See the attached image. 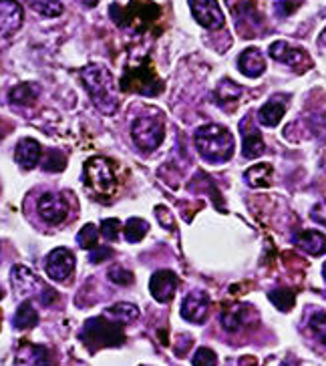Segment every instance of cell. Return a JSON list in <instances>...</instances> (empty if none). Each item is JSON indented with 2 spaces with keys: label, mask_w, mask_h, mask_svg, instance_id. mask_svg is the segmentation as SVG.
I'll use <instances>...</instances> for the list:
<instances>
[{
  "label": "cell",
  "mask_w": 326,
  "mask_h": 366,
  "mask_svg": "<svg viewBox=\"0 0 326 366\" xmlns=\"http://www.w3.org/2000/svg\"><path fill=\"white\" fill-rule=\"evenodd\" d=\"M17 365L19 366H52V354L47 346L39 344H24L17 354Z\"/></svg>",
  "instance_id": "obj_15"
},
{
  "label": "cell",
  "mask_w": 326,
  "mask_h": 366,
  "mask_svg": "<svg viewBox=\"0 0 326 366\" xmlns=\"http://www.w3.org/2000/svg\"><path fill=\"white\" fill-rule=\"evenodd\" d=\"M208 310H210V296L202 290L187 294L184 304H182V316L193 324H202L206 320Z\"/></svg>",
  "instance_id": "obj_12"
},
{
  "label": "cell",
  "mask_w": 326,
  "mask_h": 366,
  "mask_svg": "<svg viewBox=\"0 0 326 366\" xmlns=\"http://www.w3.org/2000/svg\"><path fill=\"white\" fill-rule=\"evenodd\" d=\"M111 256V250L109 248H99V246H95L93 253H91V262L93 264H99V262H103L105 258H109Z\"/></svg>",
  "instance_id": "obj_40"
},
{
  "label": "cell",
  "mask_w": 326,
  "mask_h": 366,
  "mask_svg": "<svg viewBox=\"0 0 326 366\" xmlns=\"http://www.w3.org/2000/svg\"><path fill=\"white\" fill-rule=\"evenodd\" d=\"M26 2L32 10H37L39 15L48 17V19H55L63 12V4L59 0H26Z\"/></svg>",
  "instance_id": "obj_25"
},
{
  "label": "cell",
  "mask_w": 326,
  "mask_h": 366,
  "mask_svg": "<svg viewBox=\"0 0 326 366\" xmlns=\"http://www.w3.org/2000/svg\"><path fill=\"white\" fill-rule=\"evenodd\" d=\"M23 24V8L17 0H0V37H10Z\"/></svg>",
  "instance_id": "obj_14"
},
{
  "label": "cell",
  "mask_w": 326,
  "mask_h": 366,
  "mask_svg": "<svg viewBox=\"0 0 326 366\" xmlns=\"http://www.w3.org/2000/svg\"><path fill=\"white\" fill-rule=\"evenodd\" d=\"M121 91L157 97L163 91V83L149 65H141V67H131L125 70L121 79Z\"/></svg>",
  "instance_id": "obj_5"
},
{
  "label": "cell",
  "mask_w": 326,
  "mask_h": 366,
  "mask_svg": "<svg viewBox=\"0 0 326 366\" xmlns=\"http://www.w3.org/2000/svg\"><path fill=\"white\" fill-rule=\"evenodd\" d=\"M323 274H325V278H326V262H325V266H323Z\"/></svg>",
  "instance_id": "obj_42"
},
{
  "label": "cell",
  "mask_w": 326,
  "mask_h": 366,
  "mask_svg": "<svg viewBox=\"0 0 326 366\" xmlns=\"http://www.w3.org/2000/svg\"><path fill=\"white\" fill-rule=\"evenodd\" d=\"M109 280L119 284V286H131V284H133V274L127 272V270L121 268V266H113V268L109 270Z\"/></svg>",
  "instance_id": "obj_36"
},
{
  "label": "cell",
  "mask_w": 326,
  "mask_h": 366,
  "mask_svg": "<svg viewBox=\"0 0 326 366\" xmlns=\"http://www.w3.org/2000/svg\"><path fill=\"white\" fill-rule=\"evenodd\" d=\"M300 2L303 0H280L278 4H276V10H278L280 17H288V15H292L300 6Z\"/></svg>",
  "instance_id": "obj_37"
},
{
  "label": "cell",
  "mask_w": 326,
  "mask_h": 366,
  "mask_svg": "<svg viewBox=\"0 0 326 366\" xmlns=\"http://www.w3.org/2000/svg\"><path fill=\"white\" fill-rule=\"evenodd\" d=\"M6 133H8V125H6V123H4V121L0 119V139L4 137Z\"/></svg>",
  "instance_id": "obj_41"
},
{
  "label": "cell",
  "mask_w": 326,
  "mask_h": 366,
  "mask_svg": "<svg viewBox=\"0 0 326 366\" xmlns=\"http://www.w3.org/2000/svg\"><path fill=\"white\" fill-rule=\"evenodd\" d=\"M77 242H79V246H81L83 250H91V248H95L97 242H99V229H97V226L87 224L85 228L79 231Z\"/></svg>",
  "instance_id": "obj_31"
},
{
  "label": "cell",
  "mask_w": 326,
  "mask_h": 366,
  "mask_svg": "<svg viewBox=\"0 0 326 366\" xmlns=\"http://www.w3.org/2000/svg\"><path fill=\"white\" fill-rule=\"evenodd\" d=\"M308 326H310L312 334L326 346V312H323V310L314 312V314L310 316Z\"/></svg>",
  "instance_id": "obj_32"
},
{
  "label": "cell",
  "mask_w": 326,
  "mask_h": 366,
  "mask_svg": "<svg viewBox=\"0 0 326 366\" xmlns=\"http://www.w3.org/2000/svg\"><path fill=\"white\" fill-rule=\"evenodd\" d=\"M39 213L41 218L47 222V224H61L67 220V213H69V206L67 202L57 195V193H43L41 200H39Z\"/></svg>",
  "instance_id": "obj_11"
},
{
  "label": "cell",
  "mask_w": 326,
  "mask_h": 366,
  "mask_svg": "<svg viewBox=\"0 0 326 366\" xmlns=\"http://www.w3.org/2000/svg\"><path fill=\"white\" fill-rule=\"evenodd\" d=\"M246 182L252 187H270L272 183V167L268 163H258L246 171Z\"/></svg>",
  "instance_id": "obj_23"
},
{
  "label": "cell",
  "mask_w": 326,
  "mask_h": 366,
  "mask_svg": "<svg viewBox=\"0 0 326 366\" xmlns=\"http://www.w3.org/2000/svg\"><path fill=\"white\" fill-rule=\"evenodd\" d=\"M270 302L282 310V312H288V310H292V306H294V302H296V294L292 292V290H272L270 294Z\"/></svg>",
  "instance_id": "obj_29"
},
{
  "label": "cell",
  "mask_w": 326,
  "mask_h": 366,
  "mask_svg": "<svg viewBox=\"0 0 326 366\" xmlns=\"http://www.w3.org/2000/svg\"><path fill=\"white\" fill-rule=\"evenodd\" d=\"M270 57L276 59L278 63H284V65L292 67V69L306 70L310 67V59H308L306 50L288 45L284 41H278V43H274V45L270 46Z\"/></svg>",
  "instance_id": "obj_9"
},
{
  "label": "cell",
  "mask_w": 326,
  "mask_h": 366,
  "mask_svg": "<svg viewBox=\"0 0 326 366\" xmlns=\"http://www.w3.org/2000/svg\"><path fill=\"white\" fill-rule=\"evenodd\" d=\"M119 231H121V222L115 220V218L101 222V235H105L109 242H115L117 238H119Z\"/></svg>",
  "instance_id": "obj_35"
},
{
  "label": "cell",
  "mask_w": 326,
  "mask_h": 366,
  "mask_svg": "<svg viewBox=\"0 0 326 366\" xmlns=\"http://www.w3.org/2000/svg\"><path fill=\"white\" fill-rule=\"evenodd\" d=\"M133 143L143 151H153L163 143L165 131L160 117H137L131 125Z\"/></svg>",
  "instance_id": "obj_7"
},
{
  "label": "cell",
  "mask_w": 326,
  "mask_h": 366,
  "mask_svg": "<svg viewBox=\"0 0 326 366\" xmlns=\"http://www.w3.org/2000/svg\"><path fill=\"white\" fill-rule=\"evenodd\" d=\"M107 316H111V318H115L117 322H129V320H135L137 316H140V310H137V306H133V304H115V306H111L109 310H107Z\"/></svg>",
  "instance_id": "obj_28"
},
{
  "label": "cell",
  "mask_w": 326,
  "mask_h": 366,
  "mask_svg": "<svg viewBox=\"0 0 326 366\" xmlns=\"http://www.w3.org/2000/svg\"><path fill=\"white\" fill-rule=\"evenodd\" d=\"M81 340L83 344L95 352L99 348L107 346H121L125 343V332H123V322H111L105 316H97L85 322L81 330Z\"/></svg>",
  "instance_id": "obj_3"
},
{
  "label": "cell",
  "mask_w": 326,
  "mask_h": 366,
  "mask_svg": "<svg viewBox=\"0 0 326 366\" xmlns=\"http://www.w3.org/2000/svg\"><path fill=\"white\" fill-rule=\"evenodd\" d=\"M178 284H180V280L171 270H160V272L151 276V280H149L151 296L155 298L157 302L165 304V302H169L173 298L175 290H178Z\"/></svg>",
  "instance_id": "obj_13"
},
{
  "label": "cell",
  "mask_w": 326,
  "mask_h": 366,
  "mask_svg": "<svg viewBox=\"0 0 326 366\" xmlns=\"http://www.w3.org/2000/svg\"><path fill=\"white\" fill-rule=\"evenodd\" d=\"M155 213H157V220H160V224H162L163 228H167V229L173 228V218L169 215L167 207L160 206L157 209H155Z\"/></svg>",
  "instance_id": "obj_39"
},
{
  "label": "cell",
  "mask_w": 326,
  "mask_h": 366,
  "mask_svg": "<svg viewBox=\"0 0 326 366\" xmlns=\"http://www.w3.org/2000/svg\"><path fill=\"white\" fill-rule=\"evenodd\" d=\"M191 15L198 23L210 30L224 26V15L218 0H189Z\"/></svg>",
  "instance_id": "obj_8"
},
{
  "label": "cell",
  "mask_w": 326,
  "mask_h": 366,
  "mask_svg": "<svg viewBox=\"0 0 326 366\" xmlns=\"http://www.w3.org/2000/svg\"><path fill=\"white\" fill-rule=\"evenodd\" d=\"M218 99H220V103L222 105H226V103H236L238 99H240V95H242V89L238 87V85H233L230 79H226V81H222L220 83V87H218Z\"/></svg>",
  "instance_id": "obj_30"
},
{
  "label": "cell",
  "mask_w": 326,
  "mask_h": 366,
  "mask_svg": "<svg viewBox=\"0 0 326 366\" xmlns=\"http://www.w3.org/2000/svg\"><path fill=\"white\" fill-rule=\"evenodd\" d=\"M252 318V308L248 304H236V306H230L226 308L222 314H220V320H222V326L228 330V332H236L240 330L244 324H248Z\"/></svg>",
  "instance_id": "obj_20"
},
{
  "label": "cell",
  "mask_w": 326,
  "mask_h": 366,
  "mask_svg": "<svg viewBox=\"0 0 326 366\" xmlns=\"http://www.w3.org/2000/svg\"><path fill=\"white\" fill-rule=\"evenodd\" d=\"M81 81L91 95L95 107L105 115L117 111V95L113 87V75L101 65H89L81 70Z\"/></svg>",
  "instance_id": "obj_1"
},
{
  "label": "cell",
  "mask_w": 326,
  "mask_h": 366,
  "mask_svg": "<svg viewBox=\"0 0 326 366\" xmlns=\"http://www.w3.org/2000/svg\"><path fill=\"white\" fill-rule=\"evenodd\" d=\"M37 322H39V314H37V310L32 308V304H30V302H23V304L19 306V310H17L15 318H12L15 328H19V330L32 328V326H37Z\"/></svg>",
  "instance_id": "obj_24"
},
{
  "label": "cell",
  "mask_w": 326,
  "mask_h": 366,
  "mask_svg": "<svg viewBox=\"0 0 326 366\" xmlns=\"http://www.w3.org/2000/svg\"><path fill=\"white\" fill-rule=\"evenodd\" d=\"M115 173L107 160L95 157L85 163V183L97 195H111L115 189Z\"/></svg>",
  "instance_id": "obj_6"
},
{
  "label": "cell",
  "mask_w": 326,
  "mask_h": 366,
  "mask_svg": "<svg viewBox=\"0 0 326 366\" xmlns=\"http://www.w3.org/2000/svg\"><path fill=\"white\" fill-rule=\"evenodd\" d=\"M2 296H4V294H2V290H0V300H2Z\"/></svg>",
  "instance_id": "obj_43"
},
{
  "label": "cell",
  "mask_w": 326,
  "mask_h": 366,
  "mask_svg": "<svg viewBox=\"0 0 326 366\" xmlns=\"http://www.w3.org/2000/svg\"><path fill=\"white\" fill-rule=\"evenodd\" d=\"M288 95H274L266 105H262V109L258 111V121L266 127H276L282 117L286 113L288 107Z\"/></svg>",
  "instance_id": "obj_16"
},
{
  "label": "cell",
  "mask_w": 326,
  "mask_h": 366,
  "mask_svg": "<svg viewBox=\"0 0 326 366\" xmlns=\"http://www.w3.org/2000/svg\"><path fill=\"white\" fill-rule=\"evenodd\" d=\"M65 163H67V160H65V155L61 151L50 149V151H47L45 160H43V169L45 171H61L65 167Z\"/></svg>",
  "instance_id": "obj_33"
},
{
  "label": "cell",
  "mask_w": 326,
  "mask_h": 366,
  "mask_svg": "<svg viewBox=\"0 0 326 366\" xmlns=\"http://www.w3.org/2000/svg\"><path fill=\"white\" fill-rule=\"evenodd\" d=\"M238 69L244 77L258 79L266 70V61H264V57L258 48H246L238 59Z\"/></svg>",
  "instance_id": "obj_19"
},
{
  "label": "cell",
  "mask_w": 326,
  "mask_h": 366,
  "mask_svg": "<svg viewBox=\"0 0 326 366\" xmlns=\"http://www.w3.org/2000/svg\"><path fill=\"white\" fill-rule=\"evenodd\" d=\"M195 147L210 163H224L233 155V135L222 125H206L195 131Z\"/></svg>",
  "instance_id": "obj_2"
},
{
  "label": "cell",
  "mask_w": 326,
  "mask_h": 366,
  "mask_svg": "<svg viewBox=\"0 0 326 366\" xmlns=\"http://www.w3.org/2000/svg\"><path fill=\"white\" fill-rule=\"evenodd\" d=\"M191 365L193 366H218V356H215V352H213L211 348L202 346V348H198V352L193 354Z\"/></svg>",
  "instance_id": "obj_34"
},
{
  "label": "cell",
  "mask_w": 326,
  "mask_h": 366,
  "mask_svg": "<svg viewBox=\"0 0 326 366\" xmlns=\"http://www.w3.org/2000/svg\"><path fill=\"white\" fill-rule=\"evenodd\" d=\"M310 218H312V220H314L318 226L326 228V200L318 202L316 206L312 207V213H310Z\"/></svg>",
  "instance_id": "obj_38"
},
{
  "label": "cell",
  "mask_w": 326,
  "mask_h": 366,
  "mask_svg": "<svg viewBox=\"0 0 326 366\" xmlns=\"http://www.w3.org/2000/svg\"><path fill=\"white\" fill-rule=\"evenodd\" d=\"M43 157V147L39 141L30 137H24L19 141L17 145V151H15V160L17 163L24 167V169H32L39 161Z\"/></svg>",
  "instance_id": "obj_18"
},
{
  "label": "cell",
  "mask_w": 326,
  "mask_h": 366,
  "mask_svg": "<svg viewBox=\"0 0 326 366\" xmlns=\"http://www.w3.org/2000/svg\"><path fill=\"white\" fill-rule=\"evenodd\" d=\"M242 149H244V157L246 160H258L266 151L260 131L254 125L250 127V119L242 121Z\"/></svg>",
  "instance_id": "obj_17"
},
{
  "label": "cell",
  "mask_w": 326,
  "mask_h": 366,
  "mask_svg": "<svg viewBox=\"0 0 326 366\" xmlns=\"http://www.w3.org/2000/svg\"><path fill=\"white\" fill-rule=\"evenodd\" d=\"M147 229H149V226H147V222H145V220H140V218H131V220L125 224L123 233H125V240H127V242L135 244V242H141V240L145 238Z\"/></svg>",
  "instance_id": "obj_27"
},
{
  "label": "cell",
  "mask_w": 326,
  "mask_h": 366,
  "mask_svg": "<svg viewBox=\"0 0 326 366\" xmlns=\"http://www.w3.org/2000/svg\"><path fill=\"white\" fill-rule=\"evenodd\" d=\"M111 17L119 26L133 28L140 32L160 19V6L149 0H131L125 8H121L119 4H113Z\"/></svg>",
  "instance_id": "obj_4"
},
{
  "label": "cell",
  "mask_w": 326,
  "mask_h": 366,
  "mask_svg": "<svg viewBox=\"0 0 326 366\" xmlns=\"http://www.w3.org/2000/svg\"><path fill=\"white\" fill-rule=\"evenodd\" d=\"M37 97H39V89H37L35 85H28V83L17 85V87L10 91V101H12L15 105H28V103H32Z\"/></svg>",
  "instance_id": "obj_26"
},
{
  "label": "cell",
  "mask_w": 326,
  "mask_h": 366,
  "mask_svg": "<svg viewBox=\"0 0 326 366\" xmlns=\"http://www.w3.org/2000/svg\"><path fill=\"white\" fill-rule=\"evenodd\" d=\"M10 282H12V286H15V290L19 294H30L35 288L37 290H45L47 288V284H43L37 276L32 274L30 270L23 268V266H17L10 272Z\"/></svg>",
  "instance_id": "obj_21"
},
{
  "label": "cell",
  "mask_w": 326,
  "mask_h": 366,
  "mask_svg": "<svg viewBox=\"0 0 326 366\" xmlns=\"http://www.w3.org/2000/svg\"><path fill=\"white\" fill-rule=\"evenodd\" d=\"M294 244L310 256L326 253V235L323 231H316V229H304L303 233H298L294 238Z\"/></svg>",
  "instance_id": "obj_22"
},
{
  "label": "cell",
  "mask_w": 326,
  "mask_h": 366,
  "mask_svg": "<svg viewBox=\"0 0 326 366\" xmlns=\"http://www.w3.org/2000/svg\"><path fill=\"white\" fill-rule=\"evenodd\" d=\"M75 270V256L67 248H57L48 253L47 258V274L55 282L67 280Z\"/></svg>",
  "instance_id": "obj_10"
}]
</instances>
